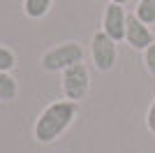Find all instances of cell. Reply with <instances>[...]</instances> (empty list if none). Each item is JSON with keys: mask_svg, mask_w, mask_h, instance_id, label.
Listing matches in <instances>:
<instances>
[{"mask_svg": "<svg viewBox=\"0 0 155 153\" xmlns=\"http://www.w3.org/2000/svg\"><path fill=\"white\" fill-rule=\"evenodd\" d=\"M16 67V53L9 46L0 44V72H12Z\"/></svg>", "mask_w": 155, "mask_h": 153, "instance_id": "30bf717a", "label": "cell"}, {"mask_svg": "<svg viewBox=\"0 0 155 153\" xmlns=\"http://www.w3.org/2000/svg\"><path fill=\"white\" fill-rule=\"evenodd\" d=\"M19 97V81L9 72H0V100L12 102Z\"/></svg>", "mask_w": 155, "mask_h": 153, "instance_id": "52a82bcc", "label": "cell"}, {"mask_svg": "<svg viewBox=\"0 0 155 153\" xmlns=\"http://www.w3.org/2000/svg\"><path fill=\"white\" fill-rule=\"evenodd\" d=\"M79 114V102L72 100H56L51 104H46L42 109V114L37 116L32 134L35 141L39 144H53L56 139H60V134L67 132V127L74 123Z\"/></svg>", "mask_w": 155, "mask_h": 153, "instance_id": "6da1fadb", "label": "cell"}, {"mask_svg": "<svg viewBox=\"0 0 155 153\" xmlns=\"http://www.w3.org/2000/svg\"><path fill=\"white\" fill-rule=\"evenodd\" d=\"M91 58L97 72H111L118 60V42L111 39L104 30H97L91 37Z\"/></svg>", "mask_w": 155, "mask_h": 153, "instance_id": "3957f363", "label": "cell"}, {"mask_svg": "<svg viewBox=\"0 0 155 153\" xmlns=\"http://www.w3.org/2000/svg\"><path fill=\"white\" fill-rule=\"evenodd\" d=\"M63 95L65 100H72V102H81L88 90H91V72L86 67V63H77L67 67L63 72Z\"/></svg>", "mask_w": 155, "mask_h": 153, "instance_id": "277c9868", "label": "cell"}, {"mask_svg": "<svg viewBox=\"0 0 155 153\" xmlns=\"http://www.w3.org/2000/svg\"><path fill=\"white\" fill-rule=\"evenodd\" d=\"M141 53H143V67H146V72L150 76H155V42L146 51H141Z\"/></svg>", "mask_w": 155, "mask_h": 153, "instance_id": "8fae6325", "label": "cell"}, {"mask_svg": "<svg viewBox=\"0 0 155 153\" xmlns=\"http://www.w3.org/2000/svg\"><path fill=\"white\" fill-rule=\"evenodd\" d=\"M146 127L155 134V97H153V102H150L148 111H146Z\"/></svg>", "mask_w": 155, "mask_h": 153, "instance_id": "7c38bea8", "label": "cell"}, {"mask_svg": "<svg viewBox=\"0 0 155 153\" xmlns=\"http://www.w3.org/2000/svg\"><path fill=\"white\" fill-rule=\"evenodd\" d=\"M86 51L79 42H63L51 49H46L39 58V65L44 72H65L77 63H84Z\"/></svg>", "mask_w": 155, "mask_h": 153, "instance_id": "7a4b0ae2", "label": "cell"}, {"mask_svg": "<svg viewBox=\"0 0 155 153\" xmlns=\"http://www.w3.org/2000/svg\"><path fill=\"white\" fill-rule=\"evenodd\" d=\"M125 42L134 51H146L155 42L153 28L146 25L143 21H139L134 14H130L127 16V28H125Z\"/></svg>", "mask_w": 155, "mask_h": 153, "instance_id": "8992f818", "label": "cell"}, {"mask_svg": "<svg viewBox=\"0 0 155 153\" xmlns=\"http://www.w3.org/2000/svg\"><path fill=\"white\" fill-rule=\"evenodd\" d=\"M127 16L130 14L125 12L123 5H109L104 7V14H102V28L111 39H116V42H125V28H127Z\"/></svg>", "mask_w": 155, "mask_h": 153, "instance_id": "5b68a950", "label": "cell"}, {"mask_svg": "<svg viewBox=\"0 0 155 153\" xmlns=\"http://www.w3.org/2000/svg\"><path fill=\"white\" fill-rule=\"evenodd\" d=\"M109 2H114V5H125L127 0H109Z\"/></svg>", "mask_w": 155, "mask_h": 153, "instance_id": "4fadbf2b", "label": "cell"}, {"mask_svg": "<svg viewBox=\"0 0 155 153\" xmlns=\"http://www.w3.org/2000/svg\"><path fill=\"white\" fill-rule=\"evenodd\" d=\"M53 0H23V14L28 19H44L51 9Z\"/></svg>", "mask_w": 155, "mask_h": 153, "instance_id": "ba28073f", "label": "cell"}, {"mask_svg": "<svg viewBox=\"0 0 155 153\" xmlns=\"http://www.w3.org/2000/svg\"><path fill=\"white\" fill-rule=\"evenodd\" d=\"M132 14L146 25H155V0H139Z\"/></svg>", "mask_w": 155, "mask_h": 153, "instance_id": "9c48e42d", "label": "cell"}]
</instances>
